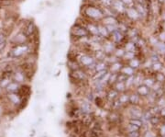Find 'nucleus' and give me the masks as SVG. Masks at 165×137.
Returning <instances> with one entry per match:
<instances>
[{
    "instance_id": "19",
    "label": "nucleus",
    "mask_w": 165,
    "mask_h": 137,
    "mask_svg": "<svg viewBox=\"0 0 165 137\" xmlns=\"http://www.w3.org/2000/svg\"><path fill=\"white\" fill-rule=\"evenodd\" d=\"M8 99L9 101L14 104H19L20 102V98L19 96L16 93H8Z\"/></svg>"
},
{
    "instance_id": "14",
    "label": "nucleus",
    "mask_w": 165,
    "mask_h": 137,
    "mask_svg": "<svg viewBox=\"0 0 165 137\" xmlns=\"http://www.w3.org/2000/svg\"><path fill=\"white\" fill-rule=\"evenodd\" d=\"M98 35L105 40H108L110 37V34H109L107 29L103 24H98Z\"/></svg>"
},
{
    "instance_id": "4",
    "label": "nucleus",
    "mask_w": 165,
    "mask_h": 137,
    "mask_svg": "<svg viewBox=\"0 0 165 137\" xmlns=\"http://www.w3.org/2000/svg\"><path fill=\"white\" fill-rule=\"evenodd\" d=\"M28 40H29V37L22 31V32H18L17 34L15 35V36L11 39L10 42H11L13 45L23 44V43H27Z\"/></svg>"
},
{
    "instance_id": "13",
    "label": "nucleus",
    "mask_w": 165,
    "mask_h": 137,
    "mask_svg": "<svg viewBox=\"0 0 165 137\" xmlns=\"http://www.w3.org/2000/svg\"><path fill=\"white\" fill-rule=\"evenodd\" d=\"M19 88H20L19 83H18V82H16V81H14V82L11 81V82L8 84V86L6 88V91H7L8 93H16L17 91L19 90Z\"/></svg>"
},
{
    "instance_id": "29",
    "label": "nucleus",
    "mask_w": 165,
    "mask_h": 137,
    "mask_svg": "<svg viewBox=\"0 0 165 137\" xmlns=\"http://www.w3.org/2000/svg\"><path fill=\"white\" fill-rule=\"evenodd\" d=\"M124 54H125V50H124L123 48H119V49L118 48V49H116L115 52H114V54H115V56H116L117 58H123Z\"/></svg>"
},
{
    "instance_id": "15",
    "label": "nucleus",
    "mask_w": 165,
    "mask_h": 137,
    "mask_svg": "<svg viewBox=\"0 0 165 137\" xmlns=\"http://www.w3.org/2000/svg\"><path fill=\"white\" fill-rule=\"evenodd\" d=\"M120 73L126 75L127 76H131V75H135V69L132 68L130 66H124L121 69Z\"/></svg>"
},
{
    "instance_id": "22",
    "label": "nucleus",
    "mask_w": 165,
    "mask_h": 137,
    "mask_svg": "<svg viewBox=\"0 0 165 137\" xmlns=\"http://www.w3.org/2000/svg\"><path fill=\"white\" fill-rule=\"evenodd\" d=\"M11 82V79L9 76H3L1 79H0V88H6L8 84Z\"/></svg>"
},
{
    "instance_id": "33",
    "label": "nucleus",
    "mask_w": 165,
    "mask_h": 137,
    "mask_svg": "<svg viewBox=\"0 0 165 137\" xmlns=\"http://www.w3.org/2000/svg\"><path fill=\"white\" fill-rule=\"evenodd\" d=\"M118 100H119V101L121 102V104H126L127 102H130V96L124 94V95H121V96L118 98Z\"/></svg>"
},
{
    "instance_id": "10",
    "label": "nucleus",
    "mask_w": 165,
    "mask_h": 137,
    "mask_svg": "<svg viewBox=\"0 0 165 137\" xmlns=\"http://www.w3.org/2000/svg\"><path fill=\"white\" fill-rule=\"evenodd\" d=\"M111 36V41L115 43V44H119L124 39H125V34H123L121 32H119L118 30L116 31L114 33L110 35Z\"/></svg>"
},
{
    "instance_id": "11",
    "label": "nucleus",
    "mask_w": 165,
    "mask_h": 137,
    "mask_svg": "<svg viewBox=\"0 0 165 137\" xmlns=\"http://www.w3.org/2000/svg\"><path fill=\"white\" fill-rule=\"evenodd\" d=\"M23 32L27 34V36H28L29 38H30L31 36H32V35L35 33V32H36V26H35L34 22L29 21L28 23H26Z\"/></svg>"
},
{
    "instance_id": "44",
    "label": "nucleus",
    "mask_w": 165,
    "mask_h": 137,
    "mask_svg": "<svg viewBox=\"0 0 165 137\" xmlns=\"http://www.w3.org/2000/svg\"><path fill=\"white\" fill-rule=\"evenodd\" d=\"M0 112H1V109H0Z\"/></svg>"
},
{
    "instance_id": "24",
    "label": "nucleus",
    "mask_w": 165,
    "mask_h": 137,
    "mask_svg": "<svg viewBox=\"0 0 165 137\" xmlns=\"http://www.w3.org/2000/svg\"><path fill=\"white\" fill-rule=\"evenodd\" d=\"M137 48V44L134 41H129L126 43L125 45V51H129V52H135Z\"/></svg>"
},
{
    "instance_id": "35",
    "label": "nucleus",
    "mask_w": 165,
    "mask_h": 137,
    "mask_svg": "<svg viewBox=\"0 0 165 137\" xmlns=\"http://www.w3.org/2000/svg\"><path fill=\"white\" fill-rule=\"evenodd\" d=\"M6 45H7V40H5L2 42H0V54L6 48Z\"/></svg>"
},
{
    "instance_id": "28",
    "label": "nucleus",
    "mask_w": 165,
    "mask_h": 137,
    "mask_svg": "<svg viewBox=\"0 0 165 137\" xmlns=\"http://www.w3.org/2000/svg\"><path fill=\"white\" fill-rule=\"evenodd\" d=\"M130 124H132V125H135V126H138V127H142V125H143V122H142V121L141 120H139L138 118H133L131 119L130 121Z\"/></svg>"
},
{
    "instance_id": "5",
    "label": "nucleus",
    "mask_w": 165,
    "mask_h": 137,
    "mask_svg": "<svg viewBox=\"0 0 165 137\" xmlns=\"http://www.w3.org/2000/svg\"><path fill=\"white\" fill-rule=\"evenodd\" d=\"M111 7L117 12L118 15H123V14H125L128 6L121 0H113Z\"/></svg>"
},
{
    "instance_id": "41",
    "label": "nucleus",
    "mask_w": 165,
    "mask_h": 137,
    "mask_svg": "<svg viewBox=\"0 0 165 137\" xmlns=\"http://www.w3.org/2000/svg\"><path fill=\"white\" fill-rule=\"evenodd\" d=\"M161 133H162V135L164 136L165 135V124L164 125H163V126L161 127Z\"/></svg>"
},
{
    "instance_id": "38",
    "label": "nucleus",
    "mask_w": 165,
    "mask_h": 137,
    "mask_svg": "<svg viewBox=\"0 0 165 137\" xmlns=\"http://www.w3.org/2000/svg\"><path fill=\"white\" fill-rule=\"evenodd\" d=\"M159 41H164L165 42V32L163 31V32H161V34L159 35Z\"/></svg>"
},
{
    "instance_id": "16",
    "label": "nucleus",
    "mask_w": 165,
    "mask_h": 137,
    "mask_svg": "<svg viewBox=\"0 0 165 137\" xmlns=\"http://www.w3.org/2000/svg\"><path fill=\"white\" fill-rule=\"evenodd\" d=\"M124 66H123V64L121 63V62H118V61H117V62H115V63H113L112 65H111V66H110V69H111V71H112V73H120V71H121V69Z\"/></svg>"
},
{
    "instance_id": "39",
    "label": "nucleus",
    "mask_w": 165,
    "mask_h": 137,
    "mask_svg": "<svg viewBox=\"0 0 165 137\" xmlns=\"http://www.w3.org/2000/svg\"><path fill=\"white\" fill-rule=\"evenodd\" d=\"M5 40H6V33H4L3 32H0V42H2Z\"/></svg>"
},
{
    "instance_id": "36",
    "label": "nucleus",
    "mask_w": 165,
    "mask_h": 137,
    "mask_svg": "<svg viewBox=\"0 0 165 137\" xmlns=\"http://www.w3.org/2000/svg\"><path fill=\"white\" fill-rule=\"evenodd\" d=\"M127 6H132L134 5V0H121Z\"/></svg>"
},
{
    "instance_id": "20",
    "label": "nucleus",
    "mask_w": 165,
    "mask_h": 137,
    "mask_svg": "<svg viewBox=\"0 0 165 137\" xmlns=\"http://www.w3.org/2000/svg\"><path fill=\"white\" fill-rule=\"evenodd\" d=\"M107 69V65L105 61H98L97 62V66L95 71L96 72H99V71H103V70H106Z\"/></svg>"
},
{
    "instance_id": "18",
    "label": "nucleus",
    "mask_w": 165,
    "mask_h": 137,
    "mask_svg": "<svg viewBox=\"0 0 165 137\" xmlns=\"http://www.w3.org/2000/svg\"><path fill=\"white\" fill-rule=\"evenodd\" d=\"M118 98V92L116 89H112L107 93V100L111 102L116 101Z\"/></svg>"
},
{
    "instance_id": "9",
    "label": "nucleus",
    "mask_w": 165,
    "mask_h": 137,
    "mask_svg": "<svg viewBox=\"0 0 165 137\" xmlns=\"http://www.w3.org/2000/svg\"><path fill=\"white\" fill-rule=\"evenodd\" d=\"M102 24L106 26V25H118V19L115 16H104L102 19Z\"/></svg>"
},
{
    "instance_id": "23",
    "label": "nucleus",
    "mask_w": 165,
    "mask_h": 137,
    "mask_svg": "<svg viewBox=\"0 0 165 137\" xmlns=\"http://www.w3.org/2000/svg\"><path fill=\"white\" fill-rule=\"evenodd\" d=\"M140 101V96L138 94H131L130 96V103L132 105H138Z\"/></svg>"
},
{
    "instance_id": "7",
    "label": "nucleus",
    "mask_w": 165,
    "mask_h": 137,
    "mask_svg": "<svg viewBox=\"0 0 165 137\" xmlns=\"http://www.w3.org/2000/svg\"><path fill=\"white\" fill-rule=\"evenodd\" d=\"M125 15H126L127 18H129L130 20H133V21H137V20H138L140 19V15L138 14L137 9L134 7V6L127 7Z\"/></svg>"
},
{
    "instance_id": "1",
    "label": "nucleus",
    "mask_w": 165,
    "mask_h": 137,
    "mask_svg": "<svg viewBox=\"0 0 165 137\" xmlns=\"http://www.w3.org/2000/svg\"><path fill=\"white\" fill-rule=\"evenodd\" d=\"M81 12L85 18H86L88 20L93 21V22L101 21L102 19L104 18L102 7L95 6V5H91V4H87L82 6Z\"/></svg>"
},
{
    "instance_id": "3",
    "label": "nucleus",
    "mask_w": 165,
    "mask_h": 137,
    "mask_svg": "<svg viewBox=\"0 0 165 137\" xmlns=\"http://www.w3.org/2000/svg\"><path fill=\"white\" fill-rule=\"evenodd\" d=\"M71 36L75 39H84L88 38L90 36V33L85 28V26L76 23L71 29Z\"/></svg>"
},
{
    "instance_id": "8",
    "label": "nucleus",
    "mask_w": 165,
    "mask_h": 137,
    "mask_svg": "<svg viewBox=\"0 0 165 137\" xmlns=\"http://www.w3.org/2000/svg\"><path fill=\"white\" fill-rule=\"evenodd\" d=\"M116 48H115V43L110 41L109 39L108 40H105L104 41V44H103V52L107 55H111L114 52H115Z\"/></svg>"
},
{
    "instance_id": "26",
    "label": "nucleus",
    "mask_w": 165,
    "mask_h": 137,
    "mask_svg": "<svg viewBox=\"0 0 165 137\" xmlns=\"http://www.w3.org/2000/svg\"><path fill=\"white\" fill-rule=\"evenodd\" d=\"M126 84L124 82H117L115 85V89L118 92H123L126 89Z\"/></svg>"
},
{
    "instance_id": "40",
    "label": "nucleus",
    "mask_w": 165,
    "mask_h": 137,
    "mask_svg": "<svg viewBox=\"0 0 165 137\" xmlns=\"http://www.w3.org/2000/svg\"><path fill=\"white\" fill-rule=\"evenodd\" d=\"M160 114H161L163 118H165V107L164 108H163V109L160 110Z\"/></svg>"
},
{
    "instance_id": "25",
    "label": "nucleus",
    "mask_w": 165,
    "mask_h": 137,
    "mask_svg": "<svg viewBox=\"0 0 165 137\" xmlns=\"http://www.w3.org/2000/svg\"><path fill=\"white\" fill-rule=\"evenodd\" d=\"M129 66H131L132 68L134 69H137L138 68L139 66H140V61L138 59V58H133V59H131L130 62H129Z\"/></svg>"
},
{
    "instance_id": "6",
    "label": "nucleus",
    "mask_w": 165,
    "mask_h": 137,
    "mask_svg": "<svg viewBox=\"0 0 165 137\" xmlns=\"http://www.w3.org/2000/svg\"><path fill=\"white\" fill-rule=\"evenodd\" d=\"M79 62L83 66L88 67L89 66L93 65L97 61H96V58L93 55H90V54H84L79 58Z\"/></svg>"
},
{
    "instance_id": "30",
    "label": "nucleus",
    "mask_w": 165,
    "mask_h": 137,
    "mask_svg": "<svg viewBox=\"0 0 165 137\" xmlns=\"http://www.w3.org/2000/svg\"><path fill=\"white\" fill-rule=\"evenodd\" d=\"M151 68L153 71H155V72H160L162 69H163V64L161 63V61L160 62H155V63H153L152 64V66H151Z\"/></svg>"
},
{
    "instance_id": "32",
    "label": "nucleus",
    "mask_w": 165,
    "mask_h": 137,
    "mask_svg": "<svg viewBox=\"0 0 165 137\" xmlns=\"http://www.w3.org/2000/svg\"><path fill=\"white\" fill-rule=\"evenodd\" d=\"M123 58H126V60L130 61L131 59L135 58V52H129V51H125V54H124Z\"/></svg>"
},
{
    "instance_id": "2",
    "label": "nucleus",
    "mask_w": 165,
    "mask_h": 137,
    "mask_svg": "<svg viewBox=\"0 0 165 137\" xmlns=\"http://www.w3.org/2000/svg\"><path fill=\"white\" fill-rule=\"evenodd\" d=\"M30 45L28 43H23V44H17L13 45L11 49L9 50L7 55L11 59H18L22 56H24L26 54L30 52Z\"/></svg>"
},
{
    "instance_id": "42",
    "label": "nucleus",
    "mask_w": 165,
    "mask_h": 137,
    "mask_svg": "<svg viewBox=\"0 0 165 137\" xmlns=\"http://www.w3.org/2000/svg\"><path fill=\"white\" fill-rule=\"evenodd\" d=\"M160 3H164V0H158Z\"/></svg>"
},
{
    "instance_id": "45",
    "label": "nucleus",
    "mask_w": 165,
    "mask_h": 137,
    "mask_svg": "<svg viewBox=\"0 0 165 137\" xmlns=\"http://www.w3.org/2000/svg\"><path fill=\"white\" fill-rule=\"evenodd\" d=\"M164 4H165V0H164Z\"/></svg>"
},
{
    "instance_id": "12",
    "label": "nucleus",
    "mask_w": 165,
    "mask_h": 137,
    "mask_svg": "<svg viewBox=\"0 0 165 137\" xmlns=\"http://www.w3.org/2000/svg\"><path fill=\"white\" fill-rule=\"evenodd\" d=\"M150 93H151V88L149 87L145 86L144 84L138 85L137 88V94H138L140 97H148Z\"/></svg>"
},
{
    "instance_id": "37",
    "label": "nucleus",
    "mask_w": 165,
    "mask_h": 137,
    "mask_svg": "<svg viewBox=\"0 0 165 137\" xmlns=\"http://www.w3.org/2000/svg\"><path fill=\"white\" fill-rule=\"evenodd\" d=\"M140 135L138 133V131H134V132H130L129 137H139Z\"/></svg>"
},
{
    "instance_id": "21",
    "label": "nucleus",
    "mask_w": 165,
    "mask_h": 137,
    "mask_svg": "<svg viewBox=\"0 0 165 137\" xmlns=\"http://www.w3.org/2000/svg\"><path fill=\"white\" fill-rule=\"evenodd\" d=\"M13 78L16 82L18 83H21L24 81V74L21 72H16L13 74Z\"/></svg>"
},
{
    "instance_id": "43",
    "label": "nucleus",
    "mask_w": 165,
    "mask_h": 137,
    "mask_svg": "<svg viewBox=\"0 0 165 137\" xmlns=\"http://www.w3.org/2000/svg\"><path fill=\"white\" fill-rule=\"evenodd\" d=\"M163 84H164V85H163V89H164V90H165V82H164V83H163Z\"/></svg>"
},
{
    "instance_id": "27",
    "label": "nucleus",
    "mask_w": 165,
    "mask_h": 137,
    "mask_svg": "<svg viewBox=\"0 0 165 137\" xmlns=\"http://www.w3.org/2000/svg\"><path fill=\"white\" fill-rule=\"evenodd\" d=\"M155 81L157 82V83H164L165 82V75L164 74H163V73H160V72H158V73H156V75H155Z\"/></svg>"
},
{
    "instance_id": "34",
    "label": "nucleus",
    "mask_w": 165,
    "mask_h": 137,
    "mask_svg": "<svg viewBox=\"0 0 165 137\" xmlns=\"http://www.w3.org/2000/svg\"><path fill=\"white\" fill-rule=\"evenodd\" d=\"M149 121H150V122H151L152 125H158V124L160 123V122H161L160 118H158V117H155V116H153V117H151V119H150Z\"/></svg>"
},
{
    "instance_id": "31",
    "label": "nucleus",
    "mask_w": 165,
    "mask_h": 137,
    "mask_svg": "<svg viewBox=\"0 0 165 137\" xmlns=\"http://www.w3.org/2000/svg\"><path fill=\"white\" fill-rule=\"evenodd\" d=\"M155 83H156V81H155V79H153V78H146V79H144V85L145 86H147V87H149L150 88H152L154 85H155Z\"/></svg>"
},
{
    "instance_id": "17",
    "label": "nucleus",
    "mask_w": 165,
    "mask_h": 137,
    "mask_svg": "<svg viewBox=\"0 0 165 137\" xmlns=\"http://www.w3.org/2000/svg\"><path fill=\"white\" fill-rule=\"evenodd\" d=\"M155 48L157 50V52L159 54H164L165 55V42L164 41H159L155 45Z\"/></svg>"
}]
</instances>
